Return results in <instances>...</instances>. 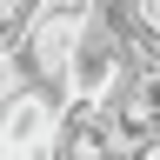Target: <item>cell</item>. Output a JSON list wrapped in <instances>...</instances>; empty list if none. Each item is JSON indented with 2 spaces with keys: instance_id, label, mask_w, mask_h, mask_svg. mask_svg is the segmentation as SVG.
Masks as SVG:
<instances>
[{
  "instance_id": "obj_1",
  "label": "cell",
  "mask_w": 160,
  "mask_h": 160,
  "mask_svg": "<svg viewBox=\"0 0 160 160\" xmlns=\"http://www.w3.org/2000/svg\"><path fill=\"white\" fill-rule=\"evenodd\" d=\"M27 13H33V0H0V27H7V33H13Z\"/></svg>"
},
{
  "instance_id": "obj_2",
  "label": "cell",
  "mask_w": 160,
  "mask_h": 160,
  "mask_svg": "<svg viewBox=\"0 0 160 160\" xmlns=\"http://www.w3.org/2000/svg\"><path fill=\"white\" fill-rule=\"evenodd\" d=\"M107 160H127V153H120V147H107Z\"/></svg>"
}]
</instances>
